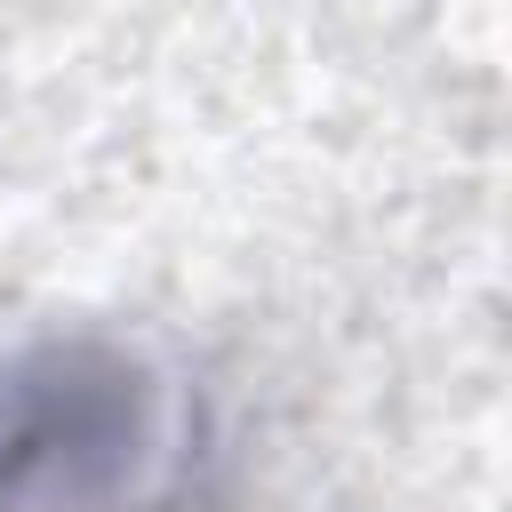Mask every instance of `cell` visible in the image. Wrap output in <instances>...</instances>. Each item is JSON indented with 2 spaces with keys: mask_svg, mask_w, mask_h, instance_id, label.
Segmentation results:
<instances>
[{
  "mask_svg": "<svg viewBox=\"0 0 512 512\" xmlns=\"http://www.w3.org/2000/svg\"><path fill=\"white\" fill-rule=\"evenodd\" d=\"M160 384L104 344H40L0 368V512H160Z\"/></svg>",
  "mask_w": 512,
  "mask_h": 512,
  "instance_id": "obj_1",
  "label": "cell"
}]
</instances>
